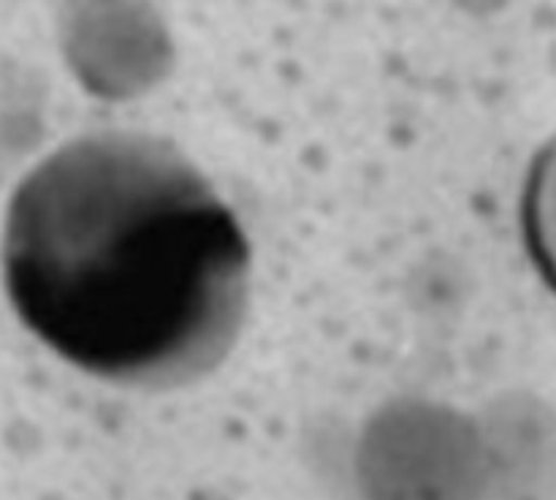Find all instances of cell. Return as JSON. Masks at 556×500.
<instances>
[{"label": "cell", "mask_w": 556, "mask_h": 500, "mask_svg": "<svg viewBox=\"0 0 556 500\" xmlns=\"http://www.w3.org/2000/svg\"><path fill=\"white\" fill-rule=\"evenodd\" d=\"M3 280L22 324L60 359L109 384L174 389L237 346L253 253L179 147L114 128L65 141L22 177Z\"/></svg>", "instance_id": "6da1fadb"}, {"label": "cell", "mask_w": 556, "mask_h": 500, "mask_svg": "<svg viewBox=\"0 0 556 500\" xmlns=\"http://www.w3.org/2000/svg\"><path fill=\"white\" fill-rule=\"evenodd\" d=\"M519 234L543 286L556 297V134L527 166L519 193Z\"/></svg>", "instance_id": "7a4b0ae2"}]
</instances>
